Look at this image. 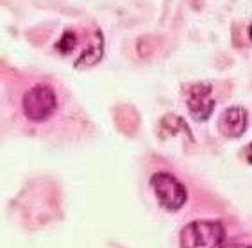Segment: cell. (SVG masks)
I'll return each mask as SVG.
<instances>
[{
  "label": "cell",
  "instance_id": "cell-4",
  "mask_svg": "<svg viewBox=\"0 0 252 248\" xmlns=\"http://www.w3.org/2000/svg\"><path fill=\"white\" fill-rule=\"evenodd\" d=\"M186 104H188L189 114L204 122L211 116V112L215 109V100H213V86L209 83H197L193 84L188 91V98H186Z\"/></svg>",
  "mask_w": 252,
  "mask_h": 248
},
{
  "label": "cell",
  "instance_id": "cell-1",
  "mask_svg": "<svg viewBox=\"0 0 252 248\" xmlns=\"http://www.w3.org/2000/svg\"><path fill=\"white\" fill-rule=\"evenodd\" d=\"M225 241V227L217 220H199L181 230V248H220Z\"/></svg>",
  "mask_w": 252,
  "mask_h": 248
},
{
  "label": "cell",
  "instance_id": "cell-7",
  "mask_svg": "<svg viewBox=\"0 0 252 248\" xmlns=\"http://www.w3.org/2000/svg\"><path fill=\"white\" fill-rule=\"evenodd\" d=\"M220 248H252V245H243V243H227L222 245Z\"/></svg>",
  "mask_w": 252,
  "mask_h": 248
},
{
  "label": "cell",
  "instance_id": "cell-5",
  "mask_svg": "<svg viewBox=\"0 0 252 248\" xmlns=\"http://www.w3.org/2000/svg\"><path fill=\"white\" fill-rule=\"evenodd\" d=\"M247 123H249V114L247 111L240 106H233L225 109L222 112V116H220V123H219V129L222 132L223 136L227 138H238L242 136L245 129H247Z\"/></svg>",
  "mask_w": 252,
  "mask_h": 248
},
{
  "label": "cell",
  "instance_id": "cell-6",
  "mask_svg": "<svg viewBox=\"0 0 252 248\" xmlns=\"http://www.w3.org/2000/svg\"><path fill=\"white\" fill-rule=\"evenodd\" d=\"M77 45V38H75V32H72V30H66L63 34V38L59 39L58 43V49L61 50V52H70V50L73 49Z\"/></svg>",
  "mask_w": 252,
  "mask_h": 248
},
{
  "label": "cell",
  "instance_id": "cell-8",
  "mask_svg": "<svg viewBox=\"0 0 252 248\" xmlns=\"http://www.w3.org/2000/svg\"><path fill=\"white\" fill-rule=\"evenodd\" d=\"M245 157H247V161L252 165V143H249V145L245 146Z\"/></svg>",
  "mask_w": 252,
  "mask_h": 248
},
{
  "label": "cell",
  "instance_id": "cell-9",
  "mask_svg": "<svg viewBox=\"0 0 252 248\" xmlns=\"http://www.w3.org/2000/svg\"><path fill=\"white\" fill-rule=\"evenodd\" d=\"M249 32H251V38H252V25H251V29H249Z\"/></svg>",
  "mask_w": 252,
  "mask_h": 248
},
{
  "label": "cell",
  "instance_id": "cell-3",
  "mask_svg": "<svg viewBox=\"0 0 252 248\" xmlns=\"http://www.w3.org/2000/svg\"><path fill=\"white\" fill-rule=\"evenodd\" d=\"M58 106V98L56 93L47 84H36L29 91L24 95L22 107H24V114L32 122H43L47 118L52 116Z\"/></svg>",
  "mask_w": 252,
  "mask_h": 248
},
{
  "label": "cell",
  "instance_id": "cell-2",
  "mask_svg": "<svg viewBox=\"0 0 252 248\" xmlns=\"http://www.w3.org/2000/svg\"><path fill=\"white\" fill-rule=\"evenodd\" d=\"M151 186L159 204L166 211H179L186 204L188 193H186L185 184L172 173H166V171L154 173L151 179Z\"/></svg>",
  "mask_w": 252,
  "mask_h": 248
}]
</instances>
